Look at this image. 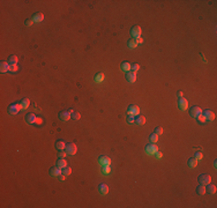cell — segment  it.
<instances>
[{
    "mask_svg": "<svg viewBox=\"0 0 217 208\" xmlns=\"http://www.w3.org/2000/svg\"><path fill=\"white\" fill-rule=\"evenodd\" d=\"M66 153L68 155H75L76 152H77V147L74 142H71V143H67L66 145V148H65Z\"/></svg>",
    "mask_w": 217,
    "mask_h": 208,
    "instance_id": "obj_1",
    "label": "cell"
},
{
    "mask_svg": "<svg viewBox=\"0 0 217 208\" xmlns=\"http://www.w3.org/2000/svg\"><path fill=\"white\" fill-rule=\"evenodd\" d=\"M127 113L131 116H139V113H140V108H139L137 105H135V104H132V105L128 106V109H127Z\"/></svg>",
    "mask_w": 217,
    "mask_h": 208,
    "instance_id": "obj_2",
    "label": "cell"
},
{
    "mask_svg": "<svg viewBox=\"0 0 217 208\" xmlns=\"http://www.w3.org/2000/svg\"><path fill=\"white\" fill-rule=\"evenodd\" d=\"M199 183L200 185H203V186H207L208 184L211 183V177L209 175H201L199 177Z\"/></svg>",
    "mask_w": 217,
    "mask_h": 208,
    "instance_id": "obj_3",
    "label": "cell"
},
{
    "mask_svg": "<svg viewBox=\"0 0 217 208\" xmlns=\"http://www.w3.org/2000/svg\"><path fill=\"white\" fill-rule=\"evenodd\" d=\"M157 152H158V148H157V146L155 143H150V145H148L145 147V153L148 155H155Z\"/></svg>",
    "mask_w": 217,
    "mask_h": 208,
    "instance_id": "obj_4",
    "label": "cell"
},
{
    "mask_svg": "<svg viewBox=\"0 0 217 208\" xmlns=\"http://www.w3.org/2000/svg\"><path fill=\"white\" fill-rule=\"evenodd\" d=\"M22 109V106H21V104H12L11 106L8 108V112L11 113V115H17L18 111Z\"/></svg>",
    "mask_w": 217,
    "mask_h": 208,
    "instance_id": "obj_5",
    "label": "cell"
},
{
    "mask_svg": "<svg viewBox=\"0 0 217 208\" xmlns=\"http://www.w3.org/2000/svg\"><path fill=\"white\" fill-rule=\"evenodd\" d=\"M141 32H142V31H141V27H140V25H134V27L132 28V30H131L132 36H133L135 39L140 38Z\"/></svg>",
    "mask_w": 217,
    "mask_h": 208,
    "instance_id": "obj_6",
    "label": "cell"
},
{
    "mask_svg": "<svg viewBox=\"0 0 217 208\" xmlns=\"http://www.w3.org/2000/svg\"><path fill=\"white\" fill-rule=\"evenodd\" d=\"M178 105H179V109H180V110L185 111L187 108H188V101H187L186 98H184V97H181V98H179Z\"/></svg>",
    "mask_w": 217,
    "mask_h": 208,
    "instance_id": "obj_7",
    "label": "cell"
},
{
    "mask_svg": "<svg viewBox=\"0 0 217 208\" xmlns=\"http://www.w3.org/2000/svg\"><path fill=\"white\" fill-rule=\"evenodd\" d=\"M201 113H202V110H201V108H199V106H193V108L191 109V117L196 118L199 115H201Z\"/></svg>",
    "mask_w": 217,
    "mask_h": 208,
    "instance_id": "obj_8",
    "label": "cell"
},
{
    "mask_svg": "<svg viewBox=\"0 0 217 208\" xmlns=\"http://www.w3.org/2000/svg\"><path fill=\"white\" fill-rule=\"evenodd\" d=\"M126 80L128 81V82H131V83L135 82L136 73H135V72H127V73H126Z\"/></svg>",
    "mask_w": 217,
    "mask_h": 208,
    "instance_id": "obj_9",
    "label": "cell"
},
{
    "mask_svg": "<svg viewBox=\"0 0 217 208\" xmlns=\"http://www.w3.org/2000/svg\"><path fill=\"white\" fill-rule=\"evenodd\" d=\"M25 120H27V122H28V124H30V125L36 124L37 117L35 116V113H29V115H27V117H25Z\"/></svg>",
    "mask_w": 217,
    "mask_h": 208,
    "instance_id": "obj_10",
    "label": "cell"
},
{
    "mask_svg": "<svg viewBox=\"0 0 217 208\" xmlns=\"http://www.w3.org/2000/svg\"><path fill=\"white\" fill-rule=\"evenodd\" d=\"M202 115L204 116L205 119H207V120H214V119H215V113L212 112V111H210V110H205V111H203Z\"/></svg>",
    "mask_w": 217,
    "mask_h": 208,
    "instance_id": "obj_11",
    "label": "cell"
},
{
    "mask_svg": "<svg viewBox=\"0 0 217 208\" xmlns=\"http://www.w3.org/2000/svg\"><path fill=\"white\" fill-rule=\"evenodd\" d=\"M61 172H62V170L60 168H58V166H54V168H52L50 170L51 176H53V177H59V176L61 175Z\"/></svg>",
    "mask_w": 217,
    "mask_h": 208,
    "instance_id": "obj_12",
    "label": "cell"
},
{
    "mask_svg": "<svg viewBox=\"0 0 217 208\" xmlns=\"http://www.w3.org/2000/svg\"><path fill=\"white\" fill-rule=\"evenodd\" d=\"M59 118L61 120L67 121V120H69V118H71V112H69V111H64V112H60Z\"/></svg>",
    "mask_w": 217,
    "mask_h": 208,
    "instance_id": "obj_13",
    "label": "cell"
},
{
    "mask_svg": "<svg viewBox=\"0 0 217 208\" xmlns=\"http://www.w3.org/2000/svg\"><path fill=\"white\" fill-rule=\"evenodd\" d=\"M98 191H99V193H101V194L105 195V194L108 192V186L106 184H101L98 186Z\"/></svg>",
    "mask_w": 217,
    "mask_h": 208,
    "instance_id": "obj_14",
    "label": "cell"
},
{
    "mask_svg": "<svg viewBox=\"0 0 217 208\" xmlns=\"http://www.w3.org/2000/svg\"><path fill=\"white\" fill-rule=\"evenodd\" d=\"M44 20V14L43 13H36L32 16V21L34 22H42Z\"/></svg>",
    "mask_w": 217,
    "mask_h": 208,
    "instance_id": "obj_15",
    "label": "cell"
},
{
    "mask_svg": "<svg viewBox=\"0 0 217 208\" xmlns=\"http://www.w3.org/2000/svg\"><path fill=\"white\" fill-rule=\"evenodd\" d=\"M99 163L102 164V165H110V163H111V159L108 158V157H106V156H101L99 157Z\"/></svg>",
    "mask_w": 217,
    "mask_h": 208,
    "instance_id": "obj_16",
    "label": "cell"
},
{
    "mask_svg": "<svg viewBox=\"0 0 217 208\" xmlns=\"http://www.w3.org/2000/svg\"><path fill=\"white\" fill-rule=\"evenodd\" d=\"M135 122L139 125V126H142V125L145 124V117H143V116H136L135 118Z\"/></svg>",
    "mask_w": 217,
    "mask_h": 208,
    "instance_id": "obj_17",
    "label": "cell"
},
{
    "mask_svg": "<svg viewBox=\"0 0 217 208\" xmlns=\"http://www.w3.org/2000/svg\"><path fill=\"white\" fill-rule=\"evenodd\" d=\"M0 71L1 73H6L7 71H9V64L7 61H2L0 64Z\"/></svg>",
    "mask_w": 217,
    "mask_h": 208,
    "instance_id": "obj_18",
    "label": "cell"
},
{
    "mask_svg": "<svg viewBox=\"0 0 217 208\" xmlns=\"http://www.w3.org/2000/svg\"><path fill=\"white\" fill-rule=\"evenodd\" d=\"M207 190H205V192H208L209 194H215L216 193V191H217V188H216V185H212V184H208L207 185Z\"/></svg>",
    "mask_w": 217,
    "mask_h": 208,
    "instance_id": "obj_19",
    "label": "cell"
},
{
    "mask_svg": "<svg viewBox=\"0 0 217 208\" xmlns=\"http://www.w3.org/2000/svg\"><path fill=\"white\" fill-rule=\"evenodd\" d=\"M121 69H122V71H125V72L127 73V72H129V71L132 69V65L129 64L128 61H124V62L121 64Z\"/></svg>",
    "mask_w": 217,
    "mask_h": 208,
    "instance_id": "obj_20",
    "label": "cell"
},
{
    "mask_svg": "<svg viewBox=\"0 0 217 208\" xmlns=\"http://www.w3.org/2000/svg\"><path fill=\"white\" fill-rule=\"evenodd\" d=\"M57 166H58V168H60V169L66 168V166H67V162H66V159H64V158L58 159V162H57Z\"/></svg>",
    "mask_w": 217,
    "mask_h": 208,
    "instance_id": "obj_21",
    "label": "cell"
},
{
    "mask_svg": "<svg viewBox=\"0 0 217 208\" xmlns=\"http://www.w3.org/2000/svg\"><path fill=\"white\" fill-rule=\"evenodd\" d=\"M55 147H57L58 150H64L65 148H66V143H65L64 141L59 140V141H57V143H55Z\"/></svg>",
    "mask_w": 217,
    "mask_h": 208,
    "instance_id": "obj_22",
    "label": "cell"
},
{
    "mask_svg": "<svg viewBox=\"0 0 217 208\" xmlns=\"http://www.w3.org/2000/svg\"><path fill=\"white\" fill-rule=\"evenodd\" d=\"M20 104H21V106H22V109H28L29 108V104H30V99L29 98H23Z\"/></svg>",
    "mask_w": 217,
    "mask_h": 208,
    "instance_id": "obj_23",
    "label": "cell"
},
{
    "mask_svg": "<svg viewBox=\"0 0 217 208\" xmlns=\"http://www.w3.org/2000/svg\"><path fill=\"white\" fill-rule=\"evenodd\" d=\"M149 140H150V142H151V143H156L157 141H158V135H157V134L154 132L152 134H150Z\"/></svg>",
    "mask_w": 217,
    "mask_h": 208,
    "instance_id": "obj_24",
    "label": "cell"
},
{
    "mask_svg": "<svg viewBox=\"0 0 217 208\" xmlns=\"http://www.w3.org/2000/svg\"><path fill=\"white\" fill-rule=\"evenodd\" d=\"M62 170V175H65L67 177V176H69L72 173V168H69V166H66V168H64V169H61Z\"/></svg>",
    "mask_w": 217,
    "mask_h": 208,
    "instance_id": "obj_25",
    "label": "cell"
},
{
    "mask_svg": "<svg viewBox=\"0 0 217 208\" xmlns=\"http://www.w3.org/2000/svg\"><path fill=\"white\" fill-rule=\"evenodd\" d=\"M196 192H198V194H200V195H203V194L205 193V187L203 186V185H200V186L196 188Z\"/></svg>",
    "mask_w": 217,
    "mask_h": 208,
    "instance_id": "obj_26",
    "label": "cell"
},
{
    "mask_svg": "<svg viewBox=\"0 0 217 208\" xmlns=\"http://www.w3.org/2000/svg\"><path fill=\"white\" fill-rule=\"evenodd\" d=\"M128 46H129L131 49H135L136 46H137V42H136V39H129Z\"/></svg>",
    "mask_w": 217,
    "mask_h": 208,
    "instance_id": "obj_27",
    "label": "cell"
},
{
    "mask_svg": "<svg viewBox=\"0 0 217 208\" xmlns=\"http://www.w3.org/2000/svg\"><path fill=\"white\" fill-rule=\"evenodd\" d=\"M188 165L191 166V168H195L196 165H198V159H195V158H191L188 161Z\"/></svg>",
    "mask_w": 217,
    "mask_h": 208,
    "instance_id": "obj_28",
    "label": "cell"
},
{
    "mask_svg": "<svg viewBox=\"0 0 217 208\" xmlns=\"http://www.w3.org/2000/svg\"><path fill=\"white\" fill-rule=\"evenodd\" d=\"M103 80H104V74L103 73H98L96 75V78H95V81H96V82H102Z\"/></svg>",
    "mask_w": 217,
    "mask_h": 208,
    "instance_id": "obj_29",
    "label": "cell"
},
{
    "mask_svg": "<svg viewBox=\"0 0 217 208\" xmlns=\"http://www.w3.org/2000/svg\"><path fill=\"white\" fill-rule=\"evenodd\" d=\"M17 60H18V58L16 57V55H11V57H9V64L11 65L17 64Z\"/></svg>",
    "mask_w": 217,
    "mask_h": 208,
    "instance_id": "obj_30",
    "label": "cell"
},
{
    "mask_svg": "<svg viewBox=\"0 0 217 208\" xmlns=\"http://www.w3.org/2000/svg\"><path fill=\"white\" fill-rule=\"evenodd\" d=\"M9 71H11V72H17V71H18V66H17V64L9 65Z\"/></svg>",
    "mask_w": 217,
    "mask_h": 208,
    "instance_id": "obj_31",
    "label": "cell"
},
{
    "mask_svg": "<svg viewBox=\"0 0 217 208\" xmlns=\"http://www.w3.org/2000/svg\"><path fill=\"white\" fill-rule=\"evenodd\" d=\"M127 122H128V124H134V122H135V117L128 115V117H127Z\"/></svg>",
    "mask_w": 217,
    "mask_h": 208,
    "instance_id": "obj_32",
    "label": "cell"
},
{
    "mask_svg": "<svg viewBox=\"0 0 217 208\" xmlns=\"http://www.w3.org/2000/svg\"><path fill=\"white\" fill-rule=\"evenodd\" d=\"M72 118H73L74 120H78L81 118V115L78 112H73L72 113Z\"/></svg>",
    "mask_w": 217,
    "mask_h": 208,
    "instance_id": "obj_33",
    "label": "cell"
},
{
    "mask_svg": "<svg viewBox=\"0 0 217 208\" xmlns=\"http://www.w3.org/2000/svg\"><path fill=\"white\" fill-rule=\"evenodd\" d=\"M196 118H198V120H199V121H200V122H205V121H207V119H205V117H204V116L202 115V113H201V115H199V116H198V117H196Z\"/></svg>",
    "mask_w": 217,
    "mask_h": 208,
    "instance_id": "obj_34",
    "label": "cell"
},
{
    "mask_svg": "<svg viewBox=\"0 0 217 208\" xmlns=\"http://www.w3.org/2000/svg\"><path fill=\"white\" fill-rule=\"evenodd\" d=\"M111 169H110V165H104L103 168V173L104 175H107V173H110Z\"/></svg>",
    "mask_w": 217,
    "mask_h": 208,
    "instance_id": "obj_35",
    "label": "cell"
},
{
    "mask_svg": "<svg viewBox=\"0 0 217 208\" xmlns=\"http://www.w3.org/2000/svg\"><path fill=\"white\" fill-rule=\"evenodd\" d=\"M202 157H203L202 153H200V152L195 153V157H194V158H195V159H198V161H200V159H202Z\"/></svg>",
    "mask_w": 217,
    "mask_h": 208,
    "instance_id": "obj_36",
    "label": "cell"
},
{
    "mask_svg": "<svg viewBox=\"0 0 217 208\" xmlns=\"http://www.w3.org/2000/svg\"><path fill=\"white\" fill-rule=\"evenodd\" d=\"M163 128H162V127H156V128H155V133L157 134V135H161L162 133H163Z\"/></svg>",
    "mask_w": 217,
    "mask_h": 208,
    "instance_id": "obj_37",
    "label": "cell"
},
{
    "mask_svg": "<svg viewBox=\"0 0 217 208\" xmlns=\"http://www.w3.org/2000/svg\"><path fill=\"white\" fill-rule=\"evenodd\" d=\"M132 69H133V72H135V73H136V72L140 69V65H139V64H134L133 66H132Z\"/></svg>",
    "mask_w": 217,
    "mask_h": 208,
    "instance_id": "obj_38",
    "label": "cell"
},
{
    "mask_svg": "<svg viewBox=\"0 0 217 208\" xmlns=\"http://www.w3.org/2000/svg\"><path fill=\"white\" fill-rule=\"evenodd\" d=\"M32 23H34V21H32V20H27V21H25V25H28V27H30Z\"/></svg>",
    "mask_w": 217,
    "mask_h": 208,
    "instance_id": "obj_39",
    "label": "cell"
},
{
    "mask_svg": "<svg viewBox=\"0 0 217 208\" xmlns=\"http://www.w3.org/2000/svg\"><path fill=\"white\" fill-rule=\"evenodd\" d=\"M66 154H67L66 152H60L59 153V157H60V158H64V157L66 156Z\"/></svg>",
    "mask_w": 217,
    "mask_h": 208,
    "instance_id": "obj_40",
    "label": "cell"
},
{
    "mask_svg": "<svg viewBox=\"0 0 217 208\" xmlns=\"http://www.w3.org/2000/svg\"><path fill=\"white\" fill-rule=\"evenodd\" d=\"M42 122H43V120H42V118H37V120H36V124H37V125H41Z\"/></svg>",
    "mask_w": 217,
    "mask_h": 208,
    "instance_id": "obj_41",
    "label": "cell"
},
{
    "mask_svg": "<svg viewBox=\"0 0 217 208\" xmlns=\"http://www.w3.org/2000/svg\"><path fill=\"white\" fill-rule=\"evenodd\" d=\"M178 97H179V98H181V97H184V92L182 91H178Z\"/></svg>",
    "mask_w": 217,
    "mask_h": 208,
    "instance_id": "obj_42",
    "label": "cell"
},
{
    "mask_svg": "<svg viewBox=\"0 0 217 208\" xmlns=\"http://www.w3.org/2000/svg\"><path fill=\"white\" fill-rule=\"evenodd\" d=\"M59 177H60V178H59L60 180H65V179H66V176H65V175H62V173H61V175L59 176Z\"/></svg>",
    "mask_w": 217,
    "mask_h": 208,
    "instance_id": "obj_43",
    "label": "cell"
},
{
    "mask_svg": "<svg viewBox=\"0 0 217 208\" xmlns=\"http://www.w3.org/2000/svg\"><path fill=\"white\" fill-rule=\"evenodd\" d=\"M156 157H157V158H161V157H162V153L157 152V153H156Z\"/></svg>",
    "mask_w": 217,
    "mask_h": 208,
    "instance_id": "obj_44",
    "label": "cell"
},
{
    "mask_svg": "<svg viewBox=\"0 0 217 208\" xmlns=\"http://www.w3.org/2000/svg\"><path fill=\"white\" fill-rule=\"evenodd\" d=\"M136 42H137V44H139V43L141 44V43H142V42H143V39H142V38H141V37H140V38H137V39H136Z\"/></svg>",
    "mask_w": 217,
    "mask_h": 208,
    "instance_id": "obj_45",
    "label": "cell"
}]
</instances>
